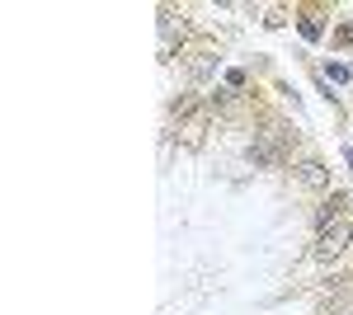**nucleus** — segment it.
Masks as SVG:
<instances>
[{"label": "nucleus", "mask_w": 353, "mask_h": 315, "mask_svg": "<svg viewBox=\"0 0 353 315\" xmlns=\"http://www.w3.org/2000/svg\"><path fill=\"white\" fill-rule=\"evenodd\" d=\"M288 146H292V132L288 128H264V132H254V141H250V160L259 170H273V165H283Z\"/></svg>", "instance_id": "obj_1"}, {"label": "nucleus", "mask_w": 353, "mask_h": 315, "mask_svg": "<svg viewBox=\"0 0 353 315\" xmlns=\"http://www.w3.org/2000/svg\"><path fill=\"white\" fill-rule=\"evenodd\" d=\"M349 245H353V221L344 216V221H334V226H325V231H316V245H311V254H316L321 263H330V259H339Z\"/></svg>", "instance_id": "obj_2"}, {"label": "nucleus", "mask_w": 353, "mask_h": 315, "mask_svg": "<svg viewBox=\"0 0 353 315\" xmlns=\"http://www.w3.org/2000/svg\"><path fill=\"white\" fill-rule=\"evenodd\" d=\"M344 207H349V193H330L325 203H321V212H316V231H325V226H334V221H344Z\"/></svg>", "instance_id": "obj_3"}, {"label": "nucleus", "mask_w": 353, "mask_h": 315, "mask_svg": "<svg viewBox=\"0 0 353 315\" xmlns=\"http://www.w3.org/2000/svg\"><path fill=\"white\" fill-rule=\"evenodd\" d=\"M189 24H184V14H174V10H161V48L170 52L174 48V38H184Z\"/></svg>", "instance_id": "obj_4"}, {"label": "nucleus", "mask_w": 353, "mask_h": 315, "mask_svg": "<svg viewBox=\"0 0 353 315\" xmlns=\"http://www.w3.org/2000/svg\"><path fill=\"white\" fill-rule=\"evenodd\" d=\"M217 66H221V57L212 52V48H198L193 61H189V76L193 80H208V76H217Z\"/></svg>", "instance_id": "obj_5"}, {"label": "nucleus", "mask_w": 353, "mask_h": 315, "mask_svg": "<svg viewBox=\"0 0 353 315\" xmlns=\"http://www.w3.org/2000/svg\"><path fill=\"white\" fill-rule=\"evenodd\" d=\"M297 179L306 188H330V170L321 165V160H301V165H297Z\"/></svg>", "instance_id": "obj_6"}, {"label": "nucleus", "mask_w": 353, "mask_h": 315, "mask_svg": "<svg viewBox=\"0 0 353 315\" xmlns=\"http://www.w3.org/2000/svg\"><path fill=\"white\" fill-rule=\"evenodd\" d=\"M297 28H301V38H306V43H321V33H325V24H321V14H316V10H301Z\"/></svg>", "instance_id": "obj_7"}, {"label": "nucleus", "mask_w": 353, "mask_h": 315, "mask_svg": "<svg viewBox=\"0 0 353 315\" xmlns=\"http://www.w3.org/2000/svg\"><path fill=\"white\" fill-rule=\"evenodd\" d=\"M325 76L339 80V85H349V80H353V66H344V61H325Z\"/></svg>", "instance_id": "obj_8"}, {"label": "nucleus", "mask_w": 353, "mask_h": 315, "mask_svg": "<svg viewBox=\"0 0 353 315\" xmlns=\"http://www.w3.org/2000/svg\"><path fill=\"white\" fill-rule=\"evenodd\" d=\"M334 43H339V48H344V43H353V28L339 24V28H334Z\"/></svg>", "instance_id": "obj_9"}, {"label": "nucleus", "mask_w": 353, "mask_h": 315, "mask_svg": "<svg viewBox=\"0 0 353 315\" xmlns=\"http://www.w3.org/2000/svg\"><path fill=\"white\" fill-rule=\"evenodd\" d=\"M226 85L231 90H245V71H226Z\"/></svg>", "instance_id": "obj_10"}, {"label": "nucleus", "mask_w": 353, "mask_h": 315, "mask_svg": "<svg viewBox=\"0 0 353 315\" xmlns=\"http://www.w3.org/2000/svg\"><path fill=\"white\" fill-rule=\"evenodd\" d=\"M344 165H349V179H353V146H344Z\"/></svg>", "instance_id": "obj_11"}]
</instances>
